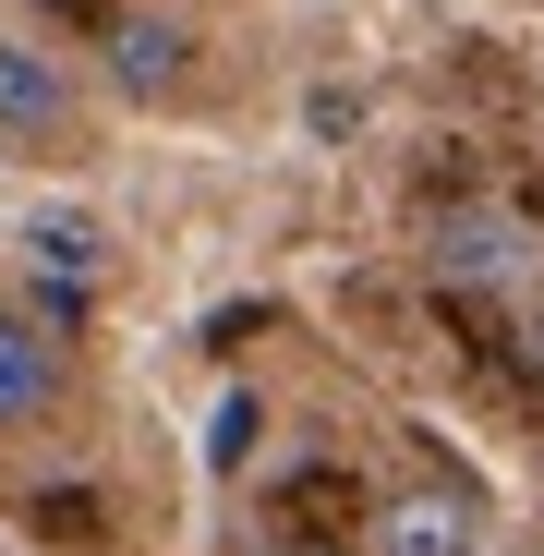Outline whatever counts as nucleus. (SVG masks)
Segmentation results:
<instances>
[{
    "mask_svg": "<svg viewBox=\"0 0 544 556\" xmlns=\"http://www.w3.org/2000/svg\"><path fill=\"white\" fill-rule=\"evenodd\" d=\"M363 556H472V496H435V484H400L363 532Z\"/></svg>",
    "mask_w": 544,
    "mask_h": 556,
    "instance_id": "39448f33",
    "label": "nucleus"
},
{
    "mask_svg": "<svg viewBox=\"0 0 544 556\" xmlns=\"http://www.w3.org/2000/svg\"><path fill=\"white\" fill-rule=\"evenodd\" d=\"M25 266H37V303H49V315H73L85 291H110V278H122L110 230L85 218V206H49V218L25 230Z\"/></svg>",
    "mask_w": 544,
    "mask_h": 556,
    "instance_id": "20e7f679",
    "label": "nucleus"
},
{
    "mask_svg": "<svg viewBox=\"0 0 544 556\" xmlns=\"http://www.w3.org/2000/svg\"><path fill=\"white\" fill-rule=\"evenodd\" d=\"M266 556H351V544H266Z\"/></svg>",
    "mask_w": 544,
    "mask_h": 556,
    "instance_id": "6e6552de",
    "label": "nucleus"
},
{
    "mask_svg": "<svg viewBox=\"0 0 544 556\" xmlns=\"http://www.w3.org/2000/svg\"><path fill=\"white\" fill-rule=\"evenodd\" d=\"M254 435H266V400L242 388V400H218V435H206V459L230 472V459H254Z\"/></svg>",
    "mask_w": 544,
    "mask_h": 556,
    "instance_id": "0eeeda50",
    "label": "nucleus"
},
{
    "mask_svg": "<svg viewBox=\"0 0 544 556\" xmlns=\"http://www.w3.org/2000/svg\"><path fill=\"white\" fill-rule=\"evenodd\" d=\"M73 122H85L73 61H61L49 37H25V25H0V146H13V157H49V146H73Z\"/></svg>",
    "mask_w": 544,
    "mask_h": 556,
    "instance_id": "f257e3e1",
    "label": "nucleus"
},
{
    "mask_svg": "<svg viewBox=\"0 0 544 556\" xmlns=\"http://www.w3.org/2000/svg\"><path fill=\"white\" fill-rule=\"evenodd\" d=\"M423 266L447 278V291H520V278H532V230L508 206H435Z\"/></svg>",
    "mask_w": 544,
    "mask_h": 556,
    "instance_id": "f03ea898",
    "label": "nucleus"
},
{
    "mask_svg": "<svg viewBox=\"0 0 544 556\" xmlns=\"http://www.w3.org/2000/svg\"><path fill=\"white\" fill-rule=\"evenodd\" d=\"M61 388H73L61 315H49V303H0V435H13V424H49Z\"/></svg>",
    "mask_w": 544,
    "mask_h": 556,
    "instance_id": "7ed1b4c3",
    "label": "nucleus"
},
{
    "mask_svg": "<svg viewBox=\"0 0 544 556\" xmlns=\"http://www.w3.org/2000/svg\"><path fill=\"white\" fill-rule=\"evenodd\" d=\"M110 85H134V98H181V85H194V37H181L169 13H122V25H110Z\"/></svg>",
    "mask_w": 544,
    "mask_h": 556,
    "instance_id": "423d86ee",
    "label": "nucleus"
}]
</instances>
